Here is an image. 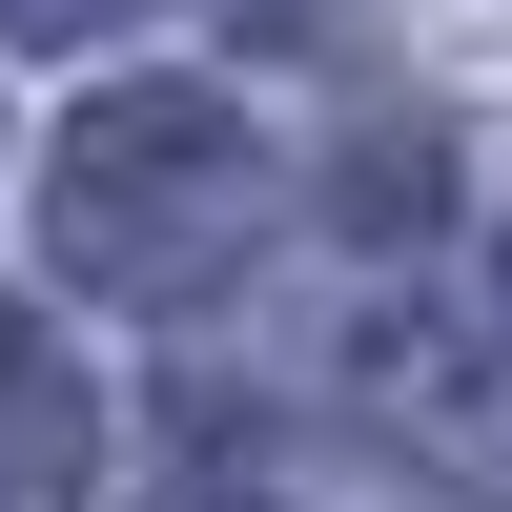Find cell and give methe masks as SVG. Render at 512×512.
<instances>
[{
	"label": "cell",
	"instance_id": "cell-2",
	"mask_svg": "<svg viewBox=\"0 0 512 512\" xmlns=\"http://www.w3.org/2000/svg\"><path fill=\"white\" fill-rule=\"evenodd\" d=\"M82 472H103V410H82L62 328L0 308V512H82Z\"/></svg>",
	"mask_w": 512,
	"mask_h": 512
},
{
	"label": "cell",
	"instance_id": "cell-1",
	"mask_svg": "<svg viewBox=\"0 0 512 512\" xmlns=\"http://www.w3.org/2000/svg\"><path fill=\"white\" fill-rule=\"evenodd\" d=\"M246 205H267V144H246V103H205V82H103V103L62 123V267L123 287V308H164V287H205L246 246Z\"/></svg>",
	"mask_w": 512,
	"mask_h": 512
},
{
	"label": "cell",
	"instance_id": "cell-3",
	"mask_svg": "<svg viewBox=\"0 0 512 512\" xmlns=\"http://www.w3.org/2000/svg\"><path fill=\"white\" fill-rule=\"evenodd\" d=\"M0 21H21V41H62V21H123V0H0Z\"/></svg>",
	"mask_w": 512,
	"mask_h": 512
}]
</instances>
